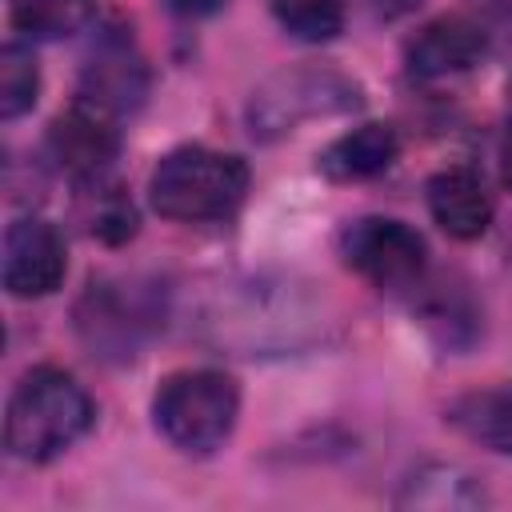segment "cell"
Here are the masks:
<instances>
[{"instance_id":"4","label":"cell","mask_w":512,"mask_h":512,"mask_svg":"<svg viewBox=\"0 0 512 512\" xmlns=\"http://www.w3.org/2000/svg\"><path fill=\"white\" fill-rule=\"evenodd\" d=\"M360 104H364V88L348 72L332 64H284L252 88L244 104V120L252 140L268 144L296 132L304 120L344 116L356 112Z\"/></svg>"},{"instance_id":"19","label":"cell","mask_w":512,"mask_h":512,"mask_svg":"<svg viewBox=\"0 0 512 512\" xmlns=\"http://www.w3.org/2000/svg\"><path fill=\"white\" fill-rule=\"evenodd\" d=\"M372 4V12L380 16V20H404V16H412L424 0H368Z\"/></svg>"},{"instance_id":"17","label":"cell","mask_w":512,"mask_h":512,"mask_svg":"<svg viewBox=\"0 0 512 512\" xmlns=\"http://www.w3.org/2000/svg\"><path fill=\"white\" fill-rule=\"evenodd\" d=\"M284 32L308 44H324L344 28L348 0H268Z\"/></svg>"},{"instance_id":"7","label":"cell","mask_w":512,"mask_h":512,"mask_svg":"<svg viewBox=\"0 0 512 512\" xmlns=\"http://www.w3.org/2000/svg\"><path fill=\"white\" fill-rule=\"evenodd\" d=\"M120 112L108 108L104 100L80 92L52 124H48V136H44V148H48V160L68 172L76 184H88V180H100L116 152H120Z\"/></svg>"},{"instance_id":"5","label":"cell","mask_w":512,"mask_h":512,"mask_svg":"<svg viewBox=\"0 0 512 512\" xmlns=\"http://www.w3.org/2000/svg\"><path fill=\"white\" fill-rule=\"evenodd\" d=\"M240 416V388L232 376L216 368H184L160 380L152 396V420L156 432L188 452V456H208L216 452Z\"/></svg>"},{"instance_id":"18","label":"cell","mask_w":512,"mask_h":512,"mask_svg":"<svg viewBox=\"0 0 512 512\" xmlns=\"http://www.w3.org/2000/svg\"><path fill=\"white\" fill-rule=\"evenodd\" d=\"M40 96V68H36V56L32 48L24 44H4L0 48V116L4 120H16L24 112H32Z\"/></svg>"},{"instance_id":"6","label":"cell","mask_w":512,"mask_h":512,"mask_svg":"<svg viewBox=\"0 0 512 512\" xmlns=\"http://www.w3.org/2000/svg\"><path fill=\"white\" fill-rule=\"evenodd\" d=\"M340 260L380 292L412 288L424 276V236L392 216H360L340 232Z\"/></svg>"},{"instance_id":"13","label":"cell","mask_w":512,"mask_h":512,"mask_svg":"<svg viewBox=\"0 0 512 512\" xmlns=\"http://www.w3.org/2000/svg\"><path fill=\"white\" fill-rule=\"evenodd\" d=\"M396 504L400 508H436V512H472V508L488 504V492L472 472H464L456 464H424L400 484Z\"/></svg>"},{"instance_id":"3","label":"cell","mask_w":512,"mask_h":512,"mask_svg":"<svg viewBox=\"0 0 512 512\" xmlns=\"http://www.w3.org/2000/svg\"><path fill=\"white\" fill-rule=\"evenodd\" d=\"M248 192V164L236 152H216L204 144H184L160 156L148 180V200L164 220L204 224L224 220L240 208Z\"/></svg>"},{"instance_id":"10","label":"cell","mask_w":512,"mask_h":512,"mask_svg":"<svg viewBox=\"0 0 512 512\" xmlns=\"http://www.w3.org/2000/svg\"><path fill=\"white\" fill-rule=\"evenodd\" d=\"M424 200L440 232L452 240H480L492 224V192L476 168L448 164L424 184Z\"/></svg>"},{"instance_id":"11","label":"cell","mask_w":512,"mask_h":512,"mask_svg":"<svg viewBox=\"0 0 512 512\" xmlns=\"http://www.w3.org/2000/svg\"><path fill=\"white\" fill-rule=\"evenodd\" d=\"M396 156H400V136H396V128H392V124H380V120H368V124H360V128H352V132H344V136H336V140L320 152L316 168H320L328 180H336V184H352V180H372V176L388 172V168L396 164Z\"/></svg>"},{"instance_id":"14","label":"cell","mask_w":512,"mask_h":512,"mask_svg":"<svg viewBox=\"0 0 512 512\" xmlns=\"http://www.w3.org/2000/svg\"><path fill=\"white\" fill-rule=\"evenodd\" d=\"M448 424L500 456H512V384L504 388H484V392H468L448 408Z\"/></svg>"},{"instance_id":"12","label":"cell","mask_w":512,"mask_h":512,"mask_svg":"<svg viewBox=\"0 0 512 512\" xmlns=\"http://www.w3.org/2000/svg\"><path fill=\"white\" fill-rule=\"evenodd\" d=\"M84 92L104 100L108 108L124 112V108H136L148 92V68L140 60V52L132 48L128 36H104L88 64H84Z\"/></svg>"},{"instance_id":"22","label":"cell","mask_w":512,"mask_h":512,"mask_svg":"<svg viewBox=\"0 0 512 512\" xmlns=\"http://www.w3.org/2000/svg\"><path fill=\"white\" fill-rule=\"evenodd\" d=\"M508 116H512V76H508Z\"/></svg>"},{"instance_id":"21","label":"cell","mask_w":512,"mask_h":512,"mask_svg":"<svg viewBox=\"0 0 512 512\" xmlns=\"http://www.w3.org/2000/svg\"><path fill=\"white\" fill-rule=\"evenodd\" d=\"M500 172H504V184L512 188V132H508V140L500 148Z\"/></svg>"},{"instance_id":"20","label":"cell","mask_w":512,"mask_h":512,"mask_svg":"<svg viewBox=\"0 0 512 512\" xmlns=\"http://www.w3.org/2000/svg\"><path fill=\"white\" fill-rule=\"evenodd\" d=\"M176 12H184V16H204V12H216L224 0H168Z\"/></svg>"},{"instance_id":"8","label":"cell","mask_w":512,"mask_h":512,"mask_svg":"<svg viewBox=\"0 0 512 512\" xmlns=\"http://www.w3.org/2000/svg\"><path fill=\"white\" fill-rule=\"evenodd\" d=\"M0 268H4L8 296H16V300L52 296L64 284V272H68L64 236L56 232V224H48L40 216H20L4 232Z\"/></svg>"},{"instance_id":"2","label":"cell","mask_w":512,"mask_h":512,"mask_svg":"<svg viewBox=\"0 0 512 512\" xmlns=\"http://www.w3.org/2000/svg\"><path fill=\"white\" fill-rule=\"evenodd\" d=\"M92 396L72 372L40 364L20 376L4 412V448L24 464H48L92 428Z\"/></svg>"},{"instance_id":"15","label":"cell","mask_w":512,"mask_h":512,"mask_svg":"<svg viewBox=\"0 0 512 512\" xmlns=\"http://www.w3.org/2000/svg\"><path fill=\"white\" fill-rule=\"evenodd\" d=\"M96 12V0H12V28L28 40H64L80 32Z\"/></svg>"},{"instance_id":"9","label":"cell","mask_w":512,"mask_h":512,"mask_svg":"<svg viewBox=\"0 0 512 512\" xmlns=\"http://www.w3.org/2000/svg\"><path fill=\"white\" fill-rule=\"evenodd\" d=\"M492 48V28L476 16L452 12L428 20L408 44H404V64L416 80H448L468 68H476Z\"/></svg>"},{"instance_id":"16","label":"cell","mask_w":512,"mask_h":512,"mask_svg":"<svg viewBox=\"0 0 512 512\" xmlns=\"http://www.w3.org/2000/svg\"><path fill=\"white\" fill-rule=\"evenodd\" d=\"M84 188H88L84 208H80L84 228H88L96 240H104V244H124V240H132V236H136V208H132V200L124 196V188H120V184H104V176H100V180H88Z\"/></svg>"},{"instance_id":"1","label":"cell","mask_w":512,"mask_h":512,"mask_svg":"<svg viewBox=\"0 0 512 512\" xmlns=\"http://www.w3.org/2000/svg\"><path fill=\"white\" fill-rule=\"evenodd\" d=\"M332 312L300 276H232L196 296L192 332L232 356H284L324 340Z\"/></svg>"}]
</instances>
